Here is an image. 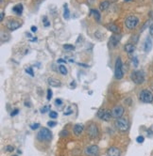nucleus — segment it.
Segmentation results:
<instances>
[{"mask_svg": "<svg viewBox=\"0 0 153 156\" xmlns=\"http://www.w3.org/2000/svg\"><path fill=\"white\" fill-rule=\"evenodd\" d=\"M130 78L133 83L136 85H141L145 81V73L143 71H134L130 74Z\"/></svg>", "mask_w": 153, "mask_h": 156, "instance_id": "nucleus-1", "label": "nucleus"}, {"mask_svg": "<svg viewBox=\"0 0 153 156\" xmlns=\"http://www.w3.org/2000/svg\"><path fill=\"white\" fill-rule=\"evenodd\" d=\"M52 138V134L46 128H43L41 129L37 134V139L39 141H49Z\"/></svg>", "mask_w": 153, "mask_h": 156, "instance_id": "nucleus-2", "label": "nucleus"}, {"mask_svg": "<svg viewBox=\"0 0 153 156\" xmlns=\"http://www.w3.org/2000/svg\"><path fill=\"white\" fill-rule=\"evenodd\" d=\"M124 73H123V63L121 58L118 57L116 59V68H114V76H116V79L120 80L123 78Z\"/></svg>", "mask_w": 153, "mask_h": 156, "instance_id": "nucleus-3", "label": "nucleus"}, {"mask_svg": "<svg viewBox=\"0 0 153 156\" xmlns=\"http://www.w3.org/2000/svg\"><path fill=\"white\" fill-rule=\"evenodd\" d=\"M140 100L146 103H151L153 102V94L148 89H143L140 92Z\"/></svg>", "mask_w": 153, "mask_h": 156, "instance_id": "nucleus-4", "label": "nucleus"}, {"mask_svg": "<svg viewBox=\"0 0 153 156\" xmlns=\"http://www.w3.org/2000/svg\"><path fill=\"white\" fill-rule=\"evenodd\" d=\"M116 126L121 132H126L129 129V120L124 118H119L116 121Z\"/></svg>", "mask_w": 153, "mask_h": 156, "instance_id": "nucleus-5", "label": "nucleus"}, {"mask_svg": "<svg viewBox=\"0 0 153 156\" xmlns=\"http://www.w3.org/2000/svg\"><path fill=\"white\" fill-rule=\"evenodd\" d=\"M138 23H139V19L136 16L131 15V16H129V17L126 19L125 25H126L127 28H129V29H134L137 27Z\"/></svg>", "mask_w": 153, "mask_h": 156, "instance_id": "nucleus-6", "label": "nucleus"}, {"mask_svg": "<svg viewBox=\"0 0 153 156\" xmlns=\"http://www.w3.org/2000/svg\"><path fill=\"white\" fill-rule=\"evenodd\" d=\"M87 134L89 136H90V138H92V139L97 138L98 136V134H99L98 126L95 125L94 123H91L87 128Z\"/></svg>", "mask_w": 153, "mask_h": 156, "instance_id": "nucleus-7", "label": "nucleus"}, {"mask_svg": "<svg viewBox=\"0 0 153 156\" xmlns=\"http://www.w3.org/2000/svg\"><path fill=\"white\" fill-rule=\"evenodd\" d=\"M124 114V107L121 105H116V107H113L112 111V115L113 118L116 119H119L123 116Z\"/></svg>", "mask_w": 153, "mask_h": 156, "instance_id": "nucleus-8", "label": "nucleus"}, {"mask_svg": "<svg viewBox=\"0 0 153 156\" xmlns=\"http://www.w3.org/2000/svg\"><path fill=\"white\" fill-rule=\"evenodd\" d=\"M99 152V148L97 145H92L85 149V153L88 156H97Z\"/></svg>", "mask_w": 153, "mask_h": 156, "instance_id": "nucleus-9", "label": "nucleus"}, {"mask_svg": "<svg viewBox=\"0 0 153 156\" xmlns=\"http://www.w3.org/2000/svg\"><path fill=\"white\" fill-rule=\"evenodd\" d=\"M21 27V25L19 22L17 21H14V20H12V21H9L7 23V27L10 30V31H14L17 28H19Z\"/></svg>", "mask_w": 153, "mask_h": 156, "instance_id": "nucleus-10", "label": "nucleus"}, {"mask_svg": "<svg viewBox=\"0 0 153 156\" xmlns=\"http://www.w3.org/2000/svg\"><path fill=\"white\" fill-rule=\"evenodd\" d=\"M107 28L109 29V30H111L112 33H114V34H119L120 32H121V29H120V27H118V25H116V24H113V23H111V24H108L107 25Z\"/></svg>", "mask_w": 153, "mask_h": 156, "instance_id": "nucleus-11", "label": "nucleus"}, {"mask_svg": "<svg viewBox=\"0 0 153 156\" xmlns=\"http://www.w3.org/2000/svg\"><path fill=\"white\" fill-rule=\"evenodd\" d=\"M121 152L117 148L112 147L107 151V156H120Z\"/></svg>", "mask_w": 153, "mask_h": 156, "instance_id": "nucleus-12", "label": "nucleus"}, {"mask_svg": "<svg viewBox=\"0 0 153 156\" xmlns=\"http://www.w3.org/2000/svg\"><path fill=\"white\" fill-rule=\"evenodd\" d=\"M118 34H114L112 35L111 38H110V46L112 48H116V45L118 44L119 42V38L117 36Z\"/></svg>", "mask_w": 153, "mask_h": 156, "instance_id": "nucleus-13", "label": "nucleus"}, {"mask_svg": "<svg viewBox=\"0 0 153 156\" xmlns=\"http://www.w3.org/2000/svg\"><path fill=\"white\" fill-rule=\"evenodd\" d=\"M83 130H84V127L82 124H76L74 126V134L76 136H80L82 134V132H83Z\"/></svg>", "mask_w": 153, "mask_h": 156, "instance_id": "nucleus-14", "label": "nucleus"}, {"mask_svg": "<svg viewBox=\"0 0 153 156\" xmlns=\"http://www.w3.org/2000/svg\"><path fill=\"white\" fill-rule=\"evenodd\" d=\"M23 10H24V8H23L22 4H17V5L14 6V8H12V11H14V13L17 14V15H21L23 13Z\"/></svg>", "mask_w": 153, "mask_h": 156, "instance_id": "nucleus-15", "label": "nucleus"}, {"mask_svg": "<svg viewBox=\"0 0 153 156\" xmlns=\"http://www.w3.org/2000/svg\"><path fill=\"white\" fill-rule=\"evenodd\" d=\"M144 48H145V51L146 53H148V52L151 50L152 48V42L149 38H146V42H145V44H144Z\"/></svg>", "mask_w": 153, "mask_h": 156, "instance_id": "nucleus-16", "label": "nucleus"}, {"mask_svg": "<svg viewBox=\"0 0 153 156\" xmlns=\"http://www.w3.org/2000/svg\"><path fill=\"white\" fill-rule=\"evenodd\" d=\"M112 117V112L110 111V110H105V109H104L103 115H102L101 120H105V121H109V120H111Z\"/></svg>", "mask_w": 153, "mask_h": 156, "instance_id": "nucleus-17", "label": "nucleus"}, {"mask_svg": "<svg viewBox=\"0 0 153 156\" xmlns=\"http://www.w3.org/2000/svg\"><path fill=\"white\" fill-rule=\"evenodd\" d=\"M48 84L52 87H61L62 86V82L58 79H55V78H49Z\"/></svg>", "mask_w": 153, "mask_h": 156, "instance_id": "nucleus-18", "label": "nucleus"}, {"mask_svg": "<svg viewBox=\"0 0 153 156\" xmlns=\"http://www.w3.org/2000/svg\"><path fill=\"white\" fill-rule=\"evenodd\" d=\"M135 50V46H134V44H132V43H128L125 45V51L127 52L128 54H131L133 53Z\"/></svg>", "mask_w": 153, "mask_h": 156, "instance_id": "nucleus-19", "label": "nucleus"}, {"mask_svg": "<svg viewBox=\"0 0 153 156\" xmlns=\"http://www.w3.org/2000/svg\"><path fill=\"white\" fill-rule=\"evenodd\" d=\"M110 6V1H108V0H106V1H102L99 5V10H106L108 8H109Z\"/></svg>", "mask_w": 153, "mask_h": 156, "instance_id": "nucleus-20", "label": "nucleus"}, {"mask_svg": "<svg viewBox=\"0 0 153 156\" xmlns=\"http://www.w3.org/2000/svg\"><path fill=\"white\" fill-rule=\"evenodd\" d=\"M63 17H64V19H66V20H68V19L70 18V11L67 8V5L65 4L64 5V11H63Z\"/></svg>", "mask_w": 153, "mask_h": 156, "instance_id": "nucleus-21", "label": "nucleus"}, {"mask_svg": "<svg viewBox=\"0 0 153 156\" xmlns=\"http://www.w3.org/2000/svg\"><path fill=\"white\" fill-rule=\"evenodd\" d=\"M91 13L94 14V18H95V20H97L98 22L100 21V13L98 12V10H91Z\"/></svg>", "mask_w": 153, "mask_h": 156, "instance_id": "nucleus-22", "label": "nucleus"}, {"mask_svg": "<svg viewBox=\"0 0 153 156\" xmlns=\"http://www.w3.org/2000/svg\"><path fill=\"white\" fill-rule=\"evenodd\" d=\"M63 49L66 51H74L75 50V46L72 44H64L63 45Z\"/></svg>", "mask_w": 153, "mask_h": 156, "instance_id": "nucleus-23", "label": "nucleus"}, {"mask_svg": "<svg viewBox=\"0 0 153 156\" xmlns=\"http://www.w3.org/2000/svg\"><path fill=\"white\" fill-rule=\"evenodd\" d=\"M59 71H60V73L63 75L67 74V69L65 68V66H63V65H61V66L59 67Z\"/></svg>", "mask_w": 153, "mask_h": 156, "instance_id": "nucleus-24", "label": "nucleus"}, {"mask_svg": "<svg viewBox=\"0 0 153 156\" xmlns=\"http://www.w3.org/2000/svg\"><path fill=\"white\" fill-rule=\"evenodd\" d=\"M49 117L51 119H56L57 117H58V113H57L56 111H50L49 112Z\"/></svg>", "mask_w": 153, "mask_h": 156, "instance_id": "nucleus-25", "label": "nucleus"}, {"mask_svg": "<svg viewBox=\"0 0 153 156\" xmlns=\"http://www.w3.org/2000/svg\"><path fill=\"white\" fill-rule=\"evenodd\" d=\"M26 73L28 74L30 76H34V73H33L32 68H27V69H26Z\"/></svg>", "mask_w": 153, "mask_h": 156, "instance_id": "nucleus-26", "label": "nucleus"}, {"mask_svg": "<svg viewBox=\"0 0 153 156\" xmlns=\"http://www.w3.org/2000/svg\"><path fill=\"white\" fill-rule=\"evenodd\" d=\"M46 98H47L48 101H50L51 98H52V90H51L50 88L47 89V97H46Z\"/></svg>", "mask_w": 153, "mask_h": 156, "instance_id": "nucleus-27", "label": "nucleus"}, {"mask_svg": "<svg viewBox=\"0 0 153 156\" xmlns=\"http://www.w3.org/2000/svg\"><path fill=\"white\" fill-rule=\"evenodd\" d=\"M43 22H44V27H49L50 23L47 21L46 16H44V18H43Z\"/></svg>", "mask_w": 153, "mask_h": 156, "instance_id": "nucleus-28", "label": "nucleus"}, {"mask_svg": "<svg viewBox=\"0 0 153 156\" xmlns=\"http://www.w3.org/2000/svg\"><path fill=\"white\" fill-rule=\"evenodd\" d=\"M136 141L138 143H143L145 141V137H144V136H142V135H140V136H138V137L136 138Z\"/></svg>", "mask_w": 153, "mask_h": 156, "instance_id": "nucleus-29", "label": "nucleus"}, {"mask_svg": "<svg viewBox=\"0 0 153 156\" xmlns=\"http://www.w3.org/2000/svg\"><path fill=\"white\" fill-rule=\"evenodd\" d=\"M49 108H50V107H49L48 105L43 107V108L41 109V113H43V114H44V113H46V112L48 111V110H49Z\"/></svg>", "mask_w": 153, "mask_h": 156, "instance_id": "nucleus-30", "label": "nucleus"}, {"mask_svg": "<svg viewBox=\"0 0 153 156\" xmlns=\"http://www.w3.org/2000/svg\"><path fill=\"white\" fill-rule=\"evenodd\" d=\"M132 62H133V65H134L135 67H137V66H138V63H139V61H138V58H137L136 56H134V57H133V59H132Z\"/></svg>", "mask_w": 153, "mask_h": 156, "instance_id": "nucleus-31", "label": "nucleus"}, {"mask_svg": "<svg viewBox=\"0 0 153 156\" xmlns=\"http://www.w3.org/2000/svg\"><path fill=\"white\" fill-rule=\"evenodd\" d=\"M39 127H40V124H39V123H36V124H31V125H30V128L32 129V130L38 129Z\"/></svg>", "mask_w": 153, "mask_h": 156, "instance_id": "nucleus-32", "label": "nucleus"}, {"mask_svg": "<svg viewBox=\"0 0 153 156\" xmlns=\"http://www.w3.org/2000/svg\"><path fill=\"white\" fill-rule=\"evenodd\" d=\"M6 151L7 152H12L14 151V148L12 147V146H7V148H6Z\"/></svg>", "mask_w": 153, "mask_h": 156, "instance_id": "nucleus-33", "label": "nucleus"}, {"mask_svg": "<svg viewBox=\"0 0 153 156\" xmlns=\"http://www.w3.org/2000/svg\"><path fill=\"white\" fill-rule=\"evenodd\" d=\"M56 124H57V123H56L55 121H48V122H47V125H48L49 127H55Z\"/></svg>", "mask_w": 153, "mask_h": 156, "instance_id": "nucleus-34", "label": "nucleus"}, {"mask_svg": "<svg viewBox=\"0 0 153 156\" xmlns=\"http://www.w3.org/2000/svg\"><path fill=\"white\" fill-rule=\"evenodd\" d=\"M18 113H19V109H17V108H16V109H14V111L11 112L10 116H11V117H14V116H16V115H17Z\"/></svg>", "mask_w": 153, "mask_h": 156, "instance_id": "nucleus-35", "label": "nucleus"}, {"mask_svg": "<svg viewBox=\"0 0 153 156\" xmlns=\"http://www.w3.org/2000/svg\"><path fill=\"white\" fill-rule=\"evenodd\" d=\"M55 103H56L57 105H61L62 103V101L61 99H57V100L55 101Z\"/></svg>", "mask_w": 153, "mask_h": 156, "instance_id": "nucleus-36", "label": "nucleus"}, {"mask_svg": "<svg viewBox=\"0 0 153 156\" xmlns=\"http://www.w3.org/2000/svg\"><path fill=\"white\" fill-rule=\"evenodd\" d=\"M4 15H5V14H4V11L1 10V15H0V21H1V22L4 20Z\"/></svg>", "mask_w": 153, "mask_h": 156, "instance_id": "nucleus-37", "label": "nucleus"}, {"mask_svg": "<svg viewBox=\"0 0 153 156\" xmlns=\"http://www.w3.org/2000/svg\"><path fill=\"white\" fill-rule=\"evenodd\" d=\"M61 135H62V136H63V135H68V132L66 131V130H63L62 133L61 134Z\"/></svg>", "mask_w": 153, "mask_h": 156, "instance_id": "nucleus-38", "label": "nucleus"}, {"mask_svg": "<svg viewBox=\"0 0 153 156\" xmlns=\"http://www.w3.org/2000/svg\"><path fill=\"white\" fill-rule=\"evenodd\" d=\"M149 34H150V36L153 38V27H149Z\"/></svg>", "mask_w": 153, "mask_h": 156, "instance_id": "nucleus-39", "label": "nucleus"}, {"mask_svg": "<svg viewBox=\"0 0 153 156\" xmlns=\"http://www.w3.org/2000/svg\"><path fill=\"white\" fill-rule=\"evenodd\" d=\"M58 63H66V60L62 59V58H60V59H58Z\"/></svg>", "mask_w": 153, "mask_h": 156, "instance_id": "nucleus-40", "label": "nucleus"}, {"mask_svg": "<svg viewBox=\"0 0 153 156\" xmlns=\"http://www.w3.org/2000/svg\"><path fill=\"white\" fill-rule=\"evenodd\" d=\"M31 31H32V32H36L37 31V27H31Z\"/></svg>", "mask_w": 153, "mask_h": 156, "instance_id": "nucleus-41", "label": "nucleus"}, {"mask_svg": "<svg viewBox=\"0 0 153 156\" xmlns=\"http://www.w3.org/2000/svg\"><path fill=\"white\" fill-rule=\"evenodd\" d=\"M71 87H72V88H76V82H75V81L71 83Z\"/></svg>", "mask_w": 153, "mask_h": 156, "instance_id": "nucleus-42", "label": "nucleus"}, {"mask_svg": "<svg viewBox=\"0 0 153 156\" xmlns=\"http://www.w3.org/2000/svg\"><path fill=\"white\" fill-rule=\"evenodd\" d=\"M88 2H89V4H93L94 2V0H88Z\"/></svg>", "mask_w": 153, "mask_h": 156, "instance_id": "nucleus-43", "label": "nucleus"}, {"mask_svg": "<svg viewBox=\"0 0 153 156\" xmlns=\"http://www.w3.org/2000/svg\"><path fill=\"white\" fill-rule=\"evenodd\" d=\"M37 41V38H34V39H32V42H36Z\"/></svg>", "mask_w": 153, "mask_h": 156, "instance_id": "nucleus-44", "label": "nucleus"}, {"mask_svg": "<svg viewBox=\"0 0 153 156\" xmlns=\"http://www.w3.org/2000/svg\"><path fill=\"white\" fill-rule=\"evenodd\" d=\"M0 3L3 4V3H4V0H0Z\"/></svg>", "mask_w": 153, "mask_h": 156, "instance_id": "nucleus-45", "label": "nucleus"}, {"mask_svg": "<svg viewBox=\"0 0 153 156\" xmlns=\"http://www.w3.org/2000/svg\"><path fill=\"white\" fill-rule=\"evenodd\" d=\"M125 1H131V0H125Z\"/></svg>", "mask_w": 153, "mask_h": 156, "instance_id": "nucleus-46", "label": "nucleus"}, {"mask_svg": "<svg viewBox=\"0 0 153 156\" xmlns=\"http://www.w3.org/2000/svg\"><path fill=\"white\" fill-rule=\"evenodd\" d=\"M152 89H153V84H152Z\"/></svg>", "mask_w": 153, "mask_h": 156, "instance_id": "nucleus-47", "label": "nucleus"}, {"mask_svg": "<svg viewBox=\"0 0 153 156\" xmlns=\"http://www.w3.org/2000/svg\"><path fill=\"white\" fill-rule=\"evenodd\" d=\"M14 156H17V155H14Z\"/></svg>", "mask_w": 153, "mask_h": 156, "instance_id": "nucleus-48", "label": "nucleus"}]
</instances>
